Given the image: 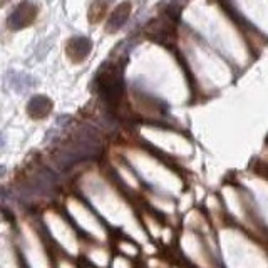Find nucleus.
Instances as JSON below:
<instances>
[{
    "mask_svg": "<svg viewBox=\"0 0 268 268\" xmlns=\"http://www.w3.org/2000/svg\"><path fill=\"white\" fill-rule=\"evenodd\" d=\"M7 84H8V87L14 89V91H17V92H25L27 89L36 86L37 82H36V79L31 77L29 74L10 71L7 74Z\"/></svg>",
    "mask_w": 268,
    "mask_h": 268,
    "instance_id": "obj_6",
    "label": "nucleus"
},
{
    "mask_svg": "<svg viewBox=\"0 0 268 268\" xmlns=\"http://www.w3.org/2000/svg\"><path fill=\"white\" fill-rule=\"evenodd\" d=\"M131 14V2H121L119 5L114 8L113 15L109 17L108 25H106V31L109 34L117 32L121 27H124V24L127 22Z\"/></svg>",
    "mask_w": 268,
    "mask_h": 268,
    "instance_id": "obj_4",
    "label": "nucleus"
},
{
    "mask_svg": "<svg viewBox=\"0 0 268 268\" xmlns=\"http://www.w3.org/2000/svg\"><path fill=\"white\" fill-rule=\"evenodd\" d=\"M5 146V138H3V134H0V150Z\"/></svg>",
    "mask_w": 268,
    "mask_h": 268,
    "instance_id": "obj_9",
    "label": "nucleus"
},
{
    "mask_svg": "<svg viewBox=\"0 0 268 268\" xmlns=\"http://www.w3.org/2000/svg\"><path fill=\"white\" fill-rule=\"evenodd\" d=\"M253 171L257 174H260V176L267 178L268 180V164L267 163H262V161H257V163L253 164Z\"/></svg>",
    "mask_w": 268,
    "mask_h": 268,
    "instance_id": "obj_8",
    "label": "nucleus"
},
{
    "mask_svg": "<svg viewBox=\"0 0 268 268\" xmlns=\"http://www.w3.org/2000/svg\"><path fill=\"white\" fill-rule=\"evenodd\" d=\"M50 111H52V101L47 96H34L27 104L29 116L34 119H44L45 116H49Z\"/></svg>",
    "mask_w": 268,
    "mask_h": 268,
    "instance_id": "obj_5",
    "label": "nucleus"
},
{
    "mask_svg": "<svg viewBox=\"0 0 268 268\" xmlns=\"http://www.w3.org/2000/svg\"><path fill=\"white\" fill-rule=\"evenodd\" d=\"M111 0H94V3H92V8H91V19L97 22V20L101 19V17L104 15L106 12V7H108V3Z\"/></svg>",
    "mask_w": 268,
    "mask_h": 268,
    "instance_id": "obj_7",
    "label": "nucleus"
},
{
    "mask_svg": "<svg viewBox=\"0 0 268 268\" xmlns=\"http://www.w3.org/2000/svg\"><path fill=\"white\" fill-rule=\"evenodd\" d=\"M37 17V7L34 5L32 2H22L19 3L14 12L10 14L7 20V25L12 29V31H19V29H24L27 25H31Z\"/></svg>",
    "mask_w": 268,
    "mask_h": 268,
    "instance_id": "obj_2",
    "label": "nucleus"
},
{
    "mask_svg": "<svg viewBox=\"0 0 268 268\" xmlns=\"http://www.w3.org/2000/svg\"><path fill=\"white\" fill-rule=\"evenodd\" d=\"M97 89L101 97L109 108H116L121 103L122 92H124V80H122V67L119 64H106L97 74Z\"/></svg>",
    "mask_w": 268,
    "mask_h": 268,
    "instance_id": "obj_1",
    "label": "nucleus"
},
{
    "mask_svg": "<svg viewBox=\"0 0 268 268\" xmlns=\"http://www.w3.org/2000/svg\"><path fill=\"white\" fill-rule=\"evenodd\" d=\"M5 2H8V0H0V5H3Z\"/></svg>",
    "mask_w": 268,
    "mask_h": 268,
    "instance_id": "obj_11",
    "label": "nucleus"
},
{
    "mask_svg": "<svg viewBox=\"0 0 268 268\" xmlns=\"http://www.w3.org/2000/svg\"><path fill=\"white\" fill-rule=\"evenodd\" d=\"M3 173H5V168H3V166H0V176H2Z\"/></svg>",
    "mask_w": 268,
    "mask_h": 268,
    "instance_id": "obj_10",
    "label": "nucleus"
},
{
    "mask_svg": "<svg viewBox=\"0 0 268 268\" xmlns=\"http://www.w3.org/2000/svg\"><path fill=\"white\" fill-rule=\"evenodd\" d=\"M92 42L87 37H72L67 44V54L74 62H82L91 54Z\"/></svg>",
    "mask_w": 268,
    "mask_h": 268,
    "instance_id": "obj_3",
    "label": "nucleus"
}]
</instances>
